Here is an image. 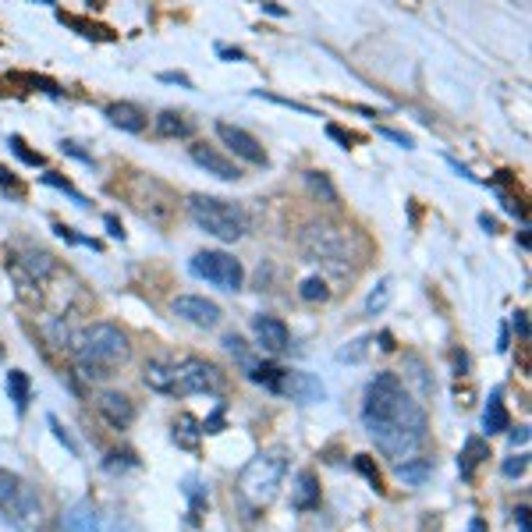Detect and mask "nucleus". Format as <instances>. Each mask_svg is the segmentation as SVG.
Listing matches in <instances>:
<instances>
[{"label": "nucleus", "instance_id": "f257e3e1", "mask_svg": "<svg viewBox=\"0 0 532 532\" xmlns=\"http://www.w3.org/2000/svg\"><path fill=\"white\" fill-rule=\"evenodd\" d=\"M362 426L387 458H415L426 440V412L398 373H376L366 387Z\"/></svg>", "mask_w": 532, "mask_h": 532}, {"label": "nucleus", "instance_id": "f03ea898", "mask_svg": "<svg viewBox=\"0 0 532 532\" xmlns=\"http://www.w3.org/2000/svg\"><path fill=\"white\" fill-rule=\"evenodd\" d=\"M149 391L167 394V398H192V394H213L224 387V373H220L213 362L206 359H153L146 362V373H142Z\"/></svg>", "mask_w": 532, "mask_h": 532}, {"label": "nucleus", "instance_id": "7ed1b4c3", "mask_svg": "<svg viewBox=\"0 0 532 532\" xmlns=\"http://www.w3.org/2000/svg\"><path fill=\"white\" fill-rule=\"evenodd\" d=\"M75 355H79V369L86 380H100L107 369L121 366L132 359V345L128 334L114 323H89L79 337H75Z\"/></svg>", "mask_w": 532, "mask_h": 532}, {"label": "nucleus", "instance_id": "20e7f679", "mask_svg": "<svg viewBox=\"0 0 532 532\" xmlns=\"http://www.w3.org/2000/svg\"><path fill=\"white\" fill-rule=\"evenodd\" d=\"M0 522H8L15 532L47 529V508H43L40 490L11 469H0Z\"/></svg>", "mask_w": 532, "mask_h": 532}, {"label": "nucleus", "instance_id": "39448f33", "mask_svg": "<svg viewBox=\"0 0 532 532\" xmlns=\"http://www.w3.org/2000/svg\"><path fill=\"white\" fill-rule=\"evenodd\" d=\"M284 476H288V447H266L242 469L238 490H242L245 501L270 504L281 490Z\"/></svg>", "mask_w": 532, "mask_h": 532}, {"label": "nucleus", "instance_id": "423d86ee", "mask_svg": "<svg viewBox=\"0 0 532 532\" xmlns=\"http://www.w3.org/2000/svg\"><path fill=\"white\" fill-rule=\"evenodd\" d=\"M188 213L203 227L206 235H213L217 242H238L249 231V217L238 203H227L217 196H192L188 199Z\"/></svg>", "mask_w": 532, "mask_h": 532}, {"label": "nucleus", "instance_id": "0eeeda50", "mask_svg": "<svg viewBox=\"0 0 532 532\" xmlns=\"http://www.w3.org/2000/svg\"><path fill=\"white\" fill-rule=\"evenodd\" d=\"M188 270H192L199 281L213 284V288H220V291H242V284H245L242 259H235L231 252H224V249L196 252L192 263H188Z\"/></svg>", "mask_w": 532, "mask_h": 532}, {"label": "nucleus", "instance_id": "6e6552de", "mask_svg": "<svg viewBox=\"0 0 532 532\" xmlns=\"http://www.w3.org/2000/svg\"><path fill=\"white\" fill-rule=\"evenodd\" d=\"M274 391L298 401V405H320V401L327 398V387H323L313 373H298V369H281Z\"/></svg>", "mask_w": 532, "mask_h": 532}, {"label": "nucleus", "instance_id": "1a4fd4ad", "mask_svg": "<svg viewBox=\"0 0 532 532\" xmlns=\"http://www.w3.org/2000/svg\"><path fill=\"white\" fill-rule=\"evenodd\" d=\"M302 245H306L309 256H320L327 263H341L345 259V235L330 224H309L306 235H302Z\"/></svg>", "mask_w": 532, "mask_h": 532}, {"label": "nucleus", "instance_id": "9d476101", "mask_svg": "<svg viewBox=\"0 0 532 532\" xmlns=\"http://www.w3.org/2000/svg\"><path fill=\"white\" fill-rule=\"evenodd\" d=\"M171 309L178 320L192 323V327H199V330H213L220 323V316H224L217 302H210V298H203V295H178L171 302Z\"/></svg>", "mask_w": 532, "mask_h": 532}, {"label": "nucleus", "instance_id": "9b49d317", "mask_svg": "<svg viewBox=\"0 0 532 532\" xmlns=\"http://www.w3.org/2000/svg\"><path fill=\"white\" fill-rule=\"evenodd\" d=\"M217 139L224 142L235 157L249 160V164H266V149L259 146V139L252 132H245V128L231 125V121H217Z\"/></svg>", "mask_w": 532, "mask_h": 532}, {"label": "nucleus", "instance_id": "f8f14e48", "mask_svg": "<svg viewBox=\"0 0 532 532\" xmlns=\"http://www.w3.org/2000/svg\"><path fill=\"white\" fill-rule=\"evenodd\" d=\"M252 334H256L259 352H266V355H281L291 341L288 323L277 320V316H256V320H252Z\"/></svg>", "mask_w": 532, "mask_h": 532}, {"label": "nucleus", "instance_id": "ddd939ff", "mask_svg": "<svg viewBox=\"0 0 532 532\" xmlns=\"http://www.w3.org/2000/svg\"><path fill=\"white\" fill-rule=\"evenodd\" d=\"M192 160H196L206 174H213V178H220V181H238V178H242V171H238L235 160H227L224 153H220V149H213V146H192Z\"/></svg>", "mask_w": 532, "mask_h": 532}, {"label": "nucleus", "instance_id": "4468645a", "mask_svg": "<svg viewBox=\"0 0 532 532\" xmlns=\"http://www.w3.org/2000/svg\"><path fill=\"white\" fill-rule=\"evenodd\" d=\"M96 408H100L103 419H107L110 426H118V430L132 426V419H135L132 398H128V394H118V391H103L100 398H96Z\"/></svg>", "mask_w": 532, "mask_h": 532}, {"label": "nucleus", "instance_id": "2eb2a0df", "mask_svg": "<svg viewBox=\"0 0 532 532\" xmlns=\"http://www.w3.org/2000/svg\"><path fill=\"white\" fill-rule=\"evenodd\" d=\"M57 532H100V515L89 501L71 504L61 518H57Z\"/></svg>", "mask_w": 532, "mask_h": 532}, {"label": "nucleus", "instance_id": "dca6fc26", "mask_svg": "<svg viewBox=\"0 0 532 532\" xmlns=\"http://www.w3.org/2000/svg\"><path fill=\"white\" fill-rule=\"evenodd\" d=\"M107 118H110V125L121 128V132H132V135L146 132V114H142L135 103H110Z\"/></svg>", "mask_w": 532, "mask_h": 532}, {"label": "nucleus", "instance_id": "f3484780", "mask_svg": "<svg viewBox=\"0 0 532 532\" xmlns=\"http://www.w3.org/2000/svg\"><path fill=\"white\" fill-rule=\"evenodd\" d=\"M483 426H486V433H504V430H511V415H508V408H504V398H501V391L497 394H490V401H486V408H483Z\"/></svg>", "mask_w": 532, "mask_h": 532}, {"label": "nucleus", "instance_id": "a211bd4d", "mask_svg": "<svg viewBox=\"0 0 532 532\" xmlns=\"http://www.w3.org/2000/svg\"><path fill=\"white\" fill-rule=\"evenodd\" d=\"M291 504H295V511H313L316 504H320V486H316V476L313 472H302L295 483V497H291Z\"/></svg>", "mask_w": 532, "mask_h": 532}, {"label": "nucleus", "instance_id": "6ab92c4d", "mask_svg": "<svg viewBox=\"0 0 532 532\" xmlns=\"http://www.w3.org/2000/svg\"><path fill=\"white\" fill-rule=\"evenodd\" d=\"M486 458H490V447H486L479 437H469V440H465V451L458 454V469H462V476H465V479H472L476 465H479V462H486Z\"/></svg>", "mask_w": 532, "mask_h": 532}, {"label": "nucleus", "instance_id": "aec40b11", "mask_svg": "<svg viewBox=\"0 0 532 532\" xmlns=\"http://www.w3.org/2000/svg\"><path fill=\"white\" fill-rule=\"evenodd\" d=\"M430 472H433L430 458H408V462L398 465V479L405 486H423L426 479H430Z\"/></svg>", "mask_w": 532, "mask_h": 532}, {"label": "nucleus", "instance_id": "412c9836", "mask_svg": "<svg viewBox=\"0 0 532 532\" xmlns=\"http://www.w3.org/2000/svg\"><path fill=\"white\" fill-rule=\"evenodd\" d=\"M157 132L164 135V139H185V135L192 132V125H188L185 114H178V110H164L157 118Z\"/></svg>", "mask_w": 532, "mask_h": 532}, {"label": "nucleus", "instance_id": "4be33fe9", "mask_svg": "<svg viewBox=\"0 0 532 532\" xmlns=\"http://www.w3.org/2000/svg\"><path fill=\"white\" fill-rule=\"evenodd\" d=\"M8 398L15 401L18 412H25V405H29V376L22 369H11L8 373Z\"/></svg>", "mask_w": 532, "mask_h": 532}, {"label": "nucleus", "instance_id": "5701e85b", "mask_svg": "<svg viewBox=\"0 0 532 532\" xmlns=\"http://www.w3.org/2000/svg\"><path fill=\"white\" fill-rule=\"evenodd\" d=\"M387 302H391V277H384V281H380L373 291H369V298H366V313H369V316L384 313Z\"/></svg>", "mask_w": 532, "mask_h": 532}, {"label": "nucleus", "instance_id": "b1692460", "mask_svg": "<svg viewBox=\"0 0 532 532\" xmlns=\"http://www.w3.org/2000/svg\"><path fill=\"white\" fill-rule=\"evenodd\" d=\"M298 295L306 298V302H327L330 288H327V281H323V277H306V281H302V288H298Z\"/></svg>", "mask_w": 532, "mask_h": 532}, {"label": "nucleus", "instance_id": "393cba45", "mask_svg": "<svg viewBox=\"0 0 532 532\" xmlns=\"http://www.w3.org/2000/svg\"><path fill=\"white\" fill-rule=\"evenodd\" d=\"M306 181H309V188H313L316 196H323V199H327V203H337V192H334V185H330L327 174L309 171V174H306Z\"/></svg>", "mask_w": 532, "mask_h": 532}, {"label": "nucleus", "instance_id": "a878e982", "mask_svg": "<svg viewBox=\"0 0 532 532\" xmlns=\"http://www.w3.org/2000/svg\"><path fill=\"white\" fill-rule=\"evenodd\" d=\"M529 472V454H518V458H508L504 462V476L508 479H518V476H525Z\"/></svg>", "mask_w": 532, "mask_h": 532}, {"label": "nucleus", "instance_id": "bb28decb", "mask_svg": "<svg viewBox=\"0 0 532 532\" xmlns=\"http://www.w3.org/2000/svg\"><path fill=\"white\" fill-rule=\"evenodd\" d=\"M11 146H15V153L25 160V164H32V167H36V164H43V157H40V153H29V149H25V142L18 139V135H11Z\"/></svg>", "mask_w": 532, "mask_h": 532}, {"label": "nucleus", "instance_id": "cd10ccee", "mask_svg": "<svg viewBox=\"0 0 532 532\" xmlns=\"http://www.w3.org/2000/svg\"><path fill=\"white\" fill-rule=\"evenodd\" d=\"M50 426H54V433H57V440H61V444H64V447H68V451H71V454L79 451V447H75V440H71V437H68V433H64V426H61V423H57L54 415H50Z\"/></svg>", "mask_w": 532, "mask_h": 532}, {"label": "nucleus", "instance_id": "c85d7f7f", "mask_svg": "<svg viewBox=\"0 0 532 532\" xmlns=\"http://www.w3.org/2000/svg\"><path fill=\"white\" fill-rule=\"evenodd\" d=\"M380 135H384V139H391V142H398V146L412 149V139H408L405 132H394V128H380Z\"/></svg>", "mask_w": 532, "mask_h": 532}, {"label": "nucleus", "instance_id": "c756f323", "mask_svg": "<svg viewBox=\"0 0 532 532\" xmlns=\"http://www.w3.org/2000/svg\"><path fill=\"white\" fill-rule=\"evenodd\" d=\"M525 316H529V313H525V309H518L515 320H511V327L518 330V337H522V341H525V337H529V320H525Z\"/></svg>", "mask_w": 532, "mask_h": 532}, {"label": "nucleus", "instance_id": "7c9ffc66", "mask_svg": "<svg viewBox=\"0 0 532 532\" xmlns=\"http://www.w3.org/2000/svg\"><path fill=\"white\" fill-rule=\"evenodd\" d=\"M160 82H178V86L192 89V79H188V75H181V71H164V75H160Z\"/></svg>", "mask_w": 532, "mask_h": 532}, {"label": "nucleus", "instance_id": "2f4dec72", "mask_svg": "<svg viewBox=\"0 0 532 532\" xmlns=\"http://www.w3.org/2000/svg\"><path fill=\"white\" fill-rule=\"evenodd\" d=\"M515 525H518L522 532H532V529H529V508H525V504L515 511Z\"/></svg>", "mask_w": 532, "mask_h": 532}, {"label": "nucleus", "instance_id": "473e14b6", "mask_svg": "<svg viewBox=\"0 0 532 532\" xmlns=\"http://www.w3.org/2000/svg\"><path fill=\"white\" fill-rule=\"evenodd\" d=\"M511 444H515V447H518V444H522V447L529 444V426H518V430L511 433Z\"/></svg>", "mask_w": 532, "mask_h": 532}, {"label": "nucleus", "instance_id": "72a5a7b5", "mask_svg": "<svg viewBox=\"0 0 532 532\" xmlns=\"http://www.w3.org/2000/svg\"><path fill=\"white\" fill-rule=\"evenodd\" d=\"M327 135H330V139H337V142H341V146H345V149H348V142H352V139H348L345 132H341V128H334V125L327 128Z\"/></svg>", "mask_w": 532, "mask_h": 532}, {"label": "nucleus", "instance_id": "f704fd0d", "mask_svg": "<svg viewBox=\"0 0 532 532\" xmlns=\"http://www.w3.org/2000/svg\"><path fill=\"white\" fill-rule=\"evenodd\" d=\"M263 8H266V11H270V15H277V18H281V15H284V8H281V4H263Z\"/></svg>", "mask_w": 532, "mask_h": 532}, {"label": "nucleus", "instance_id": "c9c22d12", "mask_svg": "<svg viewBox=\"0 0 532 532\" xmlns=\"http://www.w3.org/2000/svg\"><path fill=\"white\" fill-rule=\"evenodd\" d=\"M472 532H486V529H483V522H479V518H476V522H472Z\"/></svg>", "mask_w": 532, "mask_h": 532}]
</instances>
